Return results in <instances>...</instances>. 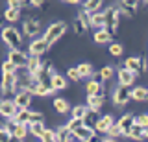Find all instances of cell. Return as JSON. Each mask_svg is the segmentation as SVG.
<instances>
[{"label": "cell", "mask_w": 148, "mask_h": 142, "mask_svg": "<svg viewBox=\"0 0 148 142\" xmlns=\"http://www.w3.org/2000/svg\"><path fill=\"white\" fill-rule=\"evenodd\" d=\"M65 31H67V24H65V22H54V24H50L48 28H46L43 39L52 46L56 41H59V37H61Z\"/></svg>", "instance_id": "3"}, {"label": "cell", "mask_w": 148, "mask_h": 142, "mask_svg": "<svg viewBox=\"0 0 148 142\" xmlns=\"http://www.w3.org/2000/svg\"><path fill=\"white\" fill-rule=\"evenodd\" d=\"M145 135H146V139H148V131H145Z\"/></svg>", "instance_id": "55"}, {"label": "cell", "mask_w": 148, "mask_h": 142, "mask_svg": "<svg viewBox=\"0 0 148 142\" xmlns=\"http://www.w3.org/2000/svg\"><path fill=\"white\" fill-rule=\"evenodd\" d=\"M76 68H78V72H80L82 77H91L92 74H95V72H92V65H91V63H80Z\"/></svg>", "instance_id": "32"}, {"label": "cell", "mask_w": 148, "mask_h": 142, "mask_svg": "<svg viewBox=\"0 0 148 142\" xmlns=\"http://www.w3.org/2000/svg\"><path fill=\"white\" fill-rule=\"evenodd\" d=\"M2 39L11 50H17L22 44V35L18 33L17 28H13V26H6V28L2 30Z\"/></svg>", "instance_id": "2"}, {"label": "cell", "mask_w": 148, "mask_h": 142, "mask_svg": "<svg viewBox=\"0 0 148 142\" xmlns=\"http://www.w3.org/2000/svg\"><path fill=\"white\" fill-rule=\"evenodd\" d=\"M111 39H113V35H111L108 30H104V28H102V30H96V33H95V41H96L98 44H106V43H109Z\"/></svg>", "instance_id": "25"}, {"label": "cell", "mask_w": 148, "mask_h": 142, "mask_svg": "<svg viewBox=\"0 0 148 142\" xmlns=\"http://www.w3.org/2000/svg\"><path fill=\"white\" fill-rule=\"evenodd\" d=\"M126 137H128V139H133V140H145L146 139L145 129H143V127H139V126H135V124H133V127L128 131Z\"/></svg>", "instance_id": "24"}, {"label": "cell", "mask_w": 148, "mask_h": 142, "mask_svg": "<svg viewBox=\"0 0 148 142\" xmlns=\"http://www.w3.org/2000/svg\"><path fill=\"white\" fill-rule=\"evenodd\" d=\"M17 126H18V122L15 120V118H11V120H8V124H6V127H4V129L9 131V133L13 135V133H15V129H17Z\"/></svg>", "instance_id": "45"}, {"label": "cell", "mask_w": 148, "mask_h": 142, "mask_svg": "<svg viewBox=\"0 0 148 142\" xmlns=\"http://www.w3.org/2000/svg\"><path fill=\"white\" fill-rule=\"evenodd\" d=\"M32 92H26V90H22V92H17L15 94V100H13V102H15V105L18 109H21V111H26L28 107H30V103H32Z\"/></svg>", "instance_id": "11"}, {"label": "cell", "mask_w": 148, "mask_h": 142, "mask_svg": "<svg viewBox=\"0 0 148 142\" xmlns=\"http://www.w3.org/2000/svg\"><path fill=\"white\" fill-rule=\"evenodd\" d=\"M2 30H4V28H2V26H0V31H2ZM0 35H2V33H0Z\"/></svg>", "instance_id": "56"}, {"label": "cell", "mask_w": 148, "mask_h": 142, "mask_svg": "<svg viewBox=\"0 0 148 142\" xmlns=\"http://www.w3.org/2000/svg\"><path fill=\"white\" fill-rule=\"evenodd\" d=\"M124 68L130 70V72H133V74L137 76L139 72H141V59L139 57H128L126 63H124Z\"/></svg>", "instance_id": "19"}, {"label": "cell", "mask_w": 148, "mask_h": 142, "mask_svg": "<svg viewBox=\"0 0 148 142\" xmlns=\"http://www.w3.org/2000/svg\"><path fill=\"white\" fill-rule=\"evenodd\" d=\"M48 48H50V44L46 43L45 39H37V41H34V43L30 44V56H34V57H39L41 54H45Z\"/></svg>", "instance_id": "13"}, {"label": "cell", "mask_w": 148, "mask_h": 142, "mask_svg": "<svg viewBox=\"0 0 148 142\" xmlns=\"http://www.w3.org/2000/svg\"><path fill=\"white\" fill-rule=\"evenodd\" d=\"M54 90H52V87H50L48 83H37V87L34 89V94H37V96H48Z\"/></svg>", "instance_id": "31"}, {"label": "cell", "mask_w": 148, "mask_h": 142, "mask_svg": "<svg viewBox=\"0 0 148 142\" xmlns=\"http://www.w3.org/2000/svg\"><path fill=\"white\" fill-rule=\"evenodd\" d=\"M11 140H13V135L2 127V129H0V142H11Z\"/></svg>", "instance_id": "46"}, {"label": "cell", "mask_w": 148, "mask_h": 142, "mask_svg": "<svg viewBox=\"0 0 148 142\" xmlns=\"http://www.w3.org/2000/svg\"><path fill=\"white\" fill-rule=\"evenodd\" d=\"M18 111L21 109L15 105V102H11V100H4V103H2V109H0V114H2L4 118H8V120H11V118H15Z\"/></svg>", "instance_id": "8"}, {"label": "cell", "mask_w": 148, "mask_h": 142, "mask_svg": "<svg viewBox=\"0 0 148 142\" xmlns=\"http://www.w3.org/2000/svg\"><path fill=\"white\" fill-rule=\"evenodd\" d=\"M18 17H21V10H13V7H8V10L4 11V19L9 20V22L18 20Z\"/></svg>", "instance_id": "34"}, {"label": "cell", "mask_w": 148, "mask_h": 142, "mask_svg": "<svg viewBox=\"0 0 148 142\" xmlns=\"http://www.w3.org/2000/svg\"><path fill=\"white\" fill-rule=\"evenodd\" d=\"M139 59H141V72H145L146 70V59H145V56H141Z\"/></svg>", "instance_id": "49"}, {"label": "cell", "mask_w": 148, "mask_h": 142, "mask_svg": "<svg viewBox=\"0 0 148 142\" xmlns=\"http://www.w3.org/2000/svg\"><path fill=\"white\" fill-rule=\"evenodd\" d=\"M100 76H102V79H109V77H113V68H111V67H104L100 70Z\"/></svg>", "instance_id": "47"}, {"label": "cell", "mask_w": 148, "mask_h": 142, "mask_svg": "<svg viewBox=\"0 0 148 142\" xmlns=\"http://www.w3.org/2000/svg\"><path fill=\"white\" fill-rule=\"evenodd\" d=\"M100 6H102L100 0H89V2H83V10L89 13V15H95V13H98Z\"/></svg>", "instance_id": "28"}, {"label": "cell", "mask_w": 148, "mask_h": 142, "mask_svg": "<svg viewBox=\"0 0 148 142\" xmlns=\"http://www.w3.org/2000/svg\"><path fill=\"white\" fill-rule=\"evenodd\" d=\"M41 31V24L37 19H28L24 22V33L28 35V37H34V35H37Z\"/></svg>", "instance_id": "17"}, {"label": "cell", "mask_w": 148, "mask_h": 142, "mask_svg": "<svg viewBox=\"0 0 148 142\" xmlns=\"http://www.w3.org/2000/svg\"><path fill=\"white\" fill-rule=\"evenodd\" d=\"M9 7H13V10H22V7L26 6V4H30V2H22V0H9Z\"/></svg>", "instance_id": "44"}, {"label": "cell", "mask_w": 148, "mask_h": 142, "mask_svg": "<svg viewBox=\"0 0 148 142\" xmlns=\"http://www.w3.org/2000/svg\"><path fill=\"white\" fill-rule=\"evenodd\" d=\"M43 142H58V137H56V131L52 129H46L45 131V135H43V139H41Z\"/></svg>", "instance_id": "40"}, {"label": "cell", "mask_w": 148, "mask_h": 142, "mask_svg": "<svg viewBox=\"0 0 148 142\" xmlns=\"http://www.w3.org/2000/svg\"><path fill=\"white\" fill-rule=\"evenodd\" d=\"M137 7H139V2H132V0H124V2H120V4H119L120 15L128 17V19H132V17L135 15Z\"/></svg>", "instance_id": "12"}, {"label": "cell", "mask_w": 148, "mask_h": 142, "mask_svg": "<svg viewBox=\"0 0 148 142\" xmlns=\"http://www.w3.org/2000/svg\"><path fill=\"white\" fill-rule=\"evenodd\" d=\"M74 137H76L80 142H91L95 139V127H89V126H82L80 129L74 131Z\"/></svg>", "instance_id": "10"}, {"label": "cell", "mask_w": 148, "mask_h": 142, "mask_svg": "<svg viewBox=\"0 0 148 142\" xmlns=\"http://www.w3.org/2000/svg\"><path fill=\"white\" fill-rule=\"evenodd\" d=\"M132 98L137 100V102H146L148 100V89L145 87H137V89L132 90Z\"/></svg>", "instance_id": "27"}, {"label": "cell", "mask_w": 148, "mask_h": 142, "mask_svg": "<svg viewBox=\"0 0 148 142\" xmlns=\"http://www.w3.org/2000/svg\"><path fill=\"white\" fill-rule=\"evenodd\" d=\"M137 79V76L133 74V72H130L126 70V68H120L119 70V85L120 87H130V85H133V81Z\"/></svg>", "instance_id": "15"}, {"label": "cell", "mask_w": 148, "mask_h": 142, "mask_svg": "<svg viewBox=\"0 0 148 142\" xmlns=\"http://www.w3.org/2000/svg\"><path fill=\"white\" fill-rule=\"evenodd\" d=\"M87 96H106L104 79H89V83H87Z\"/></svg>", "instance_id": "7"}, {"label": "cell", "mask_w": 148, "mask_h": 142, "mask_svg": "<svg viewBox=\"0 0 148 142\" xmlns=\"http://www.w3.org/2000/svg\"><path fill=\"white\" fill-rule=\"evenodd\" d=\"M91 26H95V28H106V17L104 13H95V15H91Z\"/></svg>", "instance_id": "29"}, {"label": "cell", "mask_w": 148, "mask_h": 142, "mask_svg": "<svg viewBox=\"0 0 148 142\" xmlns=\"http://www.w3.org/2000/svg\"><path fill=\"white\" fill-rule=\"evenodd\" d=\"M91 142H102V140H98V139H96V137H95V139H92Z\"/></svg>", "instance_id": "53"}, {"label": "cell", "mask_w": 148, "mask_h": 142, "mask_svg": "<svg viewBox=\"0 0 148 142\" xmlns=\"http://www.w3.org/2000/svg\"><path fill=\"white\" fill-rule=\"evenodd\" d=\"M0 90L2 94H15L18 90V76L17 74H4L0 81Z\"/></svg>", "instance_id": "4"}, {"label": "cell", "mask_w": 148, "mask_h": 142, "mask_svg": "<svg viewBox=\"0 0 148 142\" xmlns=\"http://www.w3.org/2000/svg\"><path fill=\"white\" fill-rule=\"evenodd\" d=\"M56 137H58V142H74V133L69 131L67 126H59L58 129H56Z\"/></svg>", "instance_id": "16"}, {"label": "cell", "mask_w": 148, "mask_h": 142, "mask_svg": "<svg viewBox=\"0 0 148 142\" xmlns=\"http://www.w3.org/2000/svg\"><path fill=\"white\" fill-rule=\"evenodd\" d=\"M78 19H80V20L83 22V24L87 26V28L91 26V15H89V13H87L85 10H82V11H80V15H78Z\"/></svg>", "instance_id": "41"}, {"label": "cell", "mask_w": 148, "mask_h": 142, "mask_svg": "<svg viewBox=\"0 0 148 142\" xmlns=\"http://www.w3.org/2000/svg\"><path fill=\"white\" fill-rule=\"evenodd\" d=\"M113 116H109V114H106V116H100V120L96 122V126H95V131H98V133H106L108 135L109 129L113 127Z\"/></svg>", "instance_id": "14"}, {"label": "cell", "mask_w": 148, "mask_h": 142, "mask_svg": "<svg viewBox=\"0 0 148 142\" xmlns=\"http://www.w3.org/2000/svg\"><path fill=\"white\" fill-rule=\"evenodd\" d=\"M18 68L13 65L11 61H4L2 63V74H17Z\"/></svg>", "instance_id": "36"}, {"label": "cell", "mask_w": 148, "mask_h": 142, "mask_svg": "<svg viewBox=\"0 0 148 142\" xmlns=\"http://www.w3.org/2000/svg\"><path fill=\"white\" fill-rule=\"evenodd\" d=\"M65 126L69 127V131H72V133H74L76 129H80L82 126H85V122H83V120H76V118H71V122H67Z\"/></svg>", "instance_id": "37"}, {"label": "cell", "mask_w": 148, "mask_h": 142, "mask_svg": "<svg viewBox=\"0 0 148 142\" xmlns=\"http://www.w3.org/2000/svg\"><path fill=\"white\" fill-rule=\"evenodd\" d=\"M106 102V96H87V107L91 109V111H100V107L104 105Z\"/></svg>", "instance_id": "18"}, {"label": "cell", "mask_w": 148, "mask_h": 142, "mask_svg": "<svg viewBox=\"0 0 148 142\" xmlns=\"http://www.w3.org/2000/svg\"><path fill=\"white\" fill-rule=\"evenodd\" d=\"M71 114L76 120H85V116L89 114V107L87 105H76V107L71 109Z\"/></svg>", "instance_id": "23"}, {"label": "cell", "mask_w": 148, "mask_h": 142, "mask_svg": "<svg viewBox=\"0 0 148 142\" xmlns=\"http://www.w3.org/2000/svg\"><path fill=\"white\" fill-rule=\"evenodd\" d=\"M45 122H37V124H32L30 126V133L34 137H37V139H43V135H45Z\"/></svg>", "instance_id": "30"}, {"label": "cell", "mask_w": 148, "mask_h": 142, "mask_svg": "<svg viewBox=\"0 0 148 142\" xmlns=\"http://www.w3.org/2000/svg\"><path fill=\"white\" fill-rule=\"evenodd\" d=\"M15 120L18 124H26V126H32V124L37 122H45V114L43 113H35V111H18V114L15 116Z\"/></svg>", "instance_id": "5"}, {"label": "cell", "mask_w": 148, "mask_h": 142, "mask_svg": "<svg viewBox=\"0 0 148 142\" xmlns=\"http://www.w3.org/2000/svg\"><path fill=\"white\" fill-rule=\"evenodd\" d=\"M8 61H11L17 68H26L28 67V61H30V56L21 50H9V57Z\"/></svg>", "instance_id": "6"}, {"label": "cell", "mask_w": 148, "mask_h": 142, "mask_svg": "<svg viewBox=\"0 0 148 142\" xmlns=\"http://www.w3.org/2000/svg\"><path fill=\"white\" fill-rule=\"evenodd\" d=\"M50 87H52V90H61L67 87V79L61 76V74H54L52 77H50Z\"/></svg>", "instance_id": "21"}, {"label": "cell", "mask_w": 148, "mask_h": 142, "mask_svg": "<svg viewBox=\"0 0 148 142\" xmlns=\"http://www.w3.org/2000/svg\"><path fill=\"white\" fill-rule=\"evenodd\" d=\"M102 142H119L117 139H111V137H106V139H102Z\"/></svg>", "instance_id": "51"}, {"label": "cell", "mask_w": 148, "mask_h": 142, "mask_svg": "<svg viewBox=\"0 0 148 142\" xmlns=\"http://www.w3.org/2000/svg\"><path fill=\"white\" fill-rule=\"evenodd\" d=\"M122 44L120 43H111V46H109V52L113 54V56H120V54H122Z\"/></svg>", "instance_id": "43"}, {"label": "cell", "mask_w": 148, "mask_h": 142, "mask_svg": "<svg viewBox=\"0 0 148 142\" xmlns=\"http://www.w3.org/2000/svg\"><path fill=\"white\" fill-rule=\"evenodd\" d=\"M130 100H132V92H130L126 87H117V90L113 92L115 105H126Z\"/></svg>", "instance_id": "9"}, {"label": "cell", "mask_w": 148, "mask_h": 142, "mask_svg": "<svg viewBox=\"0 0 148 142\" xmlns=\"http://www.w3.org/2000/svg\"><path fill=\"white\" fill-rule=\"evenodd\" d=\"M67 76L71 77L72 81H80V79H82V76H80V72H78V68H69Z\"/></svg>", "instance_id": "48"}, {"label": "cell", "mask_w": 148, "mask_h": 142, "mask_svg": "<svg viewBox=\"0 0 148 142\" xmlns=\"http://www.w3.org/2000/svg\"><path fill=\"white\" fill-rule=\"evenodd\" d=\"M98 120H100L98 113H96V111H91V109H89V114L85 116V120H83V122H85V126H89V127H95Z\"/></svg>", "instance_id": "35"}, {"label": "cell", "mask_w": 148, "mask_h": 142, "mask_svg": "<svg viewBox=\"0 0 148 142\" xmlns=\"http://www.w3.org/2000/svg\"><path fill=\"white\" fill-rule=\"evenodd\" d=\"M2 103H4V100H0V109H2Z\"/></svg>", "instance_id": "54"}, {"label": "cell", "mask_w": 148, "mask_h": 142, "mask_svg": "<svg viewBox=\"0 0 148 142\" xmlns=\"http://www.w3.org/2000/svg\"><path fill=\"white\" fill-rule=\"evenodd\" d=\"M30 4H32L34 7H43V4H45V2H41V0H34V2H30Z\"/></svg>", "instance_id": "50"}, {"label": "cell", "mask_w": 148, "mask_h": 142, "mask_svg": "<svg viewBox=\"0 0 148 142\" xmlns=\"http://www.w3.org/2000/svg\"><path fill=\"white\" fill-rule=\"evenodd\" d=\"M28 131H30V126H26V124H18L15 133H13V137L18 139V140H24L26 137H28Z\"/></svg>", "instance_id": "33"}, {"label": "cell", "mask_w": 148, "mask_h": 142, "mask_svg": "<svg viewBox=\"0 0 148 142\" xmlns=\"http://www.w3.org/2000/svg\"><path fill=\"white\" fill-rule=\"evenodd\" d=\"M119 135H124V131H122V127L119 126V122H115V124H113V127H111L109 133H108V137L115 139V137H119Z\"/></svg>", "instance_id": "39"}, {"label": "cell", "mask_w": 148, "mask_h": 142, "mask_svg": "<svg viewBox=\"0 0 148 142\" xmlns=\"http://www.w3.org/2000/svg\"><path fill=\"white\" fill-rule=\"evenodd\" d=\"M133 124H135V118H133V114H124V116L119 120V126L122 127L124 135H128V131L133 127Z\"/></svg>", "instance_id": "22"}, {"label": "cell", "mask_w": 148, "mask_h": 142, "mask_svg": "<svg viewBox=\"0 0 148 142\" xmlns=\"http://www.w3.org/2000/svg\"><path fill=\"white\" fill-rule=\"evenodd\" d=\"M54 107H56V111H58L59 114H65V113L71 111V105H69V102L63 100V98H56L54 100Z\"/></svg>", "instance_id": "26"}, {"label": "cell", "mask_w": 148, "mask_h": 142, "mask_svg": "<svg viewBox=\"0 0 148 142\" xmlns=\"http://www.w3.org/2000/svg\"><path fill=\"white\" fill-rule=\"evenodd\" d=\"M104 17H106V28L104 30H108L111 35H115L117 30H119V20H120L119 6H109L108 10L104 11Z\"/></svg>", "instance_id": "1"}, {"label": "cell", "mask_w": 148, "mask_h": 142, "mask_svg": "<svg viewBox=\"0 0 148 142\" xmlns=\"http://www.w3.org/2000/svg\"><path fill=\"white\" fill-rule=\"evenodd\" d=\"M135 126L143 127L145 131H148V114H141V116L135 118Z\"/></svg>", "instance_id": "38"}, {"label": "cell", "mask_w": 148, "mask_h": 142, "mask_svg": "<svg viewBox=\"0 0 148 142\" xmlns=\"http://www.w3.org/2000/svg\"><path fill=\"white\" fill-rule=\"evenodd\" d=\"M41 65H43V63H41V59L39 57H34V56H30V61H28V67H26V72L28 74H30L32 77H34L37 72L41 70Z\"/></svg>", "instance_id": "20"}, {"label": "cell", "mask_w": 148, "mask_h": 142, "mask_svg": "<svg viewBox=\"0 0 148 142\" xmlns=\"http://www.w3.org/2000/svg\"><path fill=\"white\" fill-rule=\"evenodd\" d=\"M11 142H22V140H18V139H15V137H13V140Z\"/></svg>", "instance_id": "52"}, {"label": "cell", "mask_w": 148, "mask_h": 142, "mask_svg": "<svg viewBox=\"0 0 148 142\" xmlns=\"http://www.w3.org/2000/svg\"><path fill=\"white\" fill-rule=\"evenodd\" d=\"M74 30H76V33H78V35H83V31L89 30V28H87V26L83 24L80 19H76V20H74Z\"/></svg>", "instance_id": "42"}]
</instances>
